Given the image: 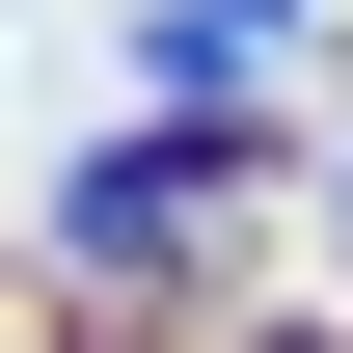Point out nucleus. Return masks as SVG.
<instances>
[{
  "label": "nucleus",
  "mask_w": 353,
  "mask_h": 353,
  "mask_svg": "<svg viewBox=\"0 0 353 353\" xmlns=\"http://www.w3.org/2000/svg\"><path fill=\"white\" fill-rule=\"evenodd\" d=\"M54 245L82 272H163L190 245V136H82V163H54Z\"/></svg>",
  "instance_id": "nucleus-1"
},
{
  "label": "nucleus",
  "mask_w": 353,
  "mask_h": 353,
  "mask_svg": "<svg viewBox=\"0 0 353 353\" xmlns=\"http://www.w3.org/2000/svg\"><path fill=\"white\" fill-rule=\"evenodd\" d=\"M136 82H163V109H245V82H272V28H245V0H163V28H136Z\"/></svg>",
  "instance_id": "nucleus-2"
},
{
  "label": "nucleus",
  "mask_w": 353,
  "mask_h": 353,
  "mask_svg": "<svg viewBox=\"0 0 353 353\" xmlns=\"http://www.w3.org/2000/svg\"><path fill=\"white\" fill-rule=\"evenodd\" d=\"M245 28H299V0H245Z\"/></svg>",
  "instance_id": "nucleus-3"
}]
</instances>
